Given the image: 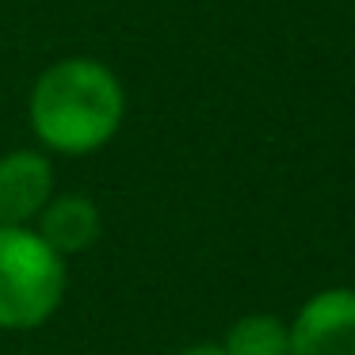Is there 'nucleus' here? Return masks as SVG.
Wrapping results in <instances>:
<instances>
[{
  "label": "nucleus",
  "instance_id": "nucleus-5",
  "mask_svg": "<svg viewBox=\"0 0 355 355\" xmlns=\"http://www.w3.org/2000/svg\"><path fill=\"white\" fill-rule=\"evenodd\" d=\"M58 256H77V252H88V248L100 241V230H103V218H100V207H96L88 195H77V191H65V195H54L46 202V210L39 214V222L31 225Z\"/></svg>",
  "mask_w": 355,
  "mask_h": 355
},
{
  "label": "nucleus",
  "instance_id": "nucleus-2",
  "mask_svg": "<svg viewBox=\"0 0 355 355\" xmlns=\"http://www.w3.org/2000/svg\"><path fill=\"white\" fill-rule=\"evenodd\" d=\"M69 271L31 225H0V332L42 329L62 309Z\"/></svg>",
  "mask_w": 355,
  "mask_h": 355
},
{
  "label": "nucleus",
  "instance_id": "nucleus-6",
  "mask_svg": "<svg viewBox=\"0 0 355 355\" xmlns=\"http://www.w3.org/2000/svg\"><path fill=\"white\" fill-rule=\"evenodd\" d=\"M225 355H291V329L275 313H245L225 329Z\"/></svg>",
  "mask_w": 355,
  "mask_h": 355
},
{
  "label": "nucleus",
  "instance_id": "nucleus-1",
  "mask_svg": "<svg viewBox=\"0 0 355 355\" xmlns=\"http://www.w3.org/2000/svg\"><path fill=\"white\" fill-rule=\"evenodd\" d=\"M27 119L42 149L62 157H88L111 146L123 130V80L96 58H62L39 73L27 96Z\"/></svg>",
  "mask_w": 355,
  "mask_h": 355
},
{
  "label": "nucleus",
  "instance_id": "nucleus-7",
  "mask_svg": "<svg viewBox=\"0 0 355 355\" xmlns=\"http://www.w3.org/2000/svg\"><path fill=\"white\" fill-rule=\"evenodd\" d=\"M176 355H225V352H222V344H191Z\"/></svg>",
  "mask_w": 355,
  "mask_h": 355
},
{
  "label": "nucleus",
  "instance_id": "nucleus-3",
  "mask_svg": "<svg viewBox=\"0 0 355 355\" xmlns=\"http://www.w3.org/2000/svg\"><path fill=\"white\" fill-rule=\"evenodd\" d=\"M291 355H355V286H324L286 321Z\"/></svg>",
  "mask_w": 355,
  "mask_h": 355
},
{
  "label": "nucleus",
  "instance_id": "nucleus-4",
  "mask_svg": "<svg viewBox=\"0 0 355 355\" xmlns=\"http://www.w3.org/2000/svg\"><path fill=\"white\" fill-rule=\"evenodd\" d=\"M58 195L54 161L39 149H12L0 157V225H35Z\"/></svg>",
  "mask_w": 355,
  "mask_h": 355
}]
</instances>
